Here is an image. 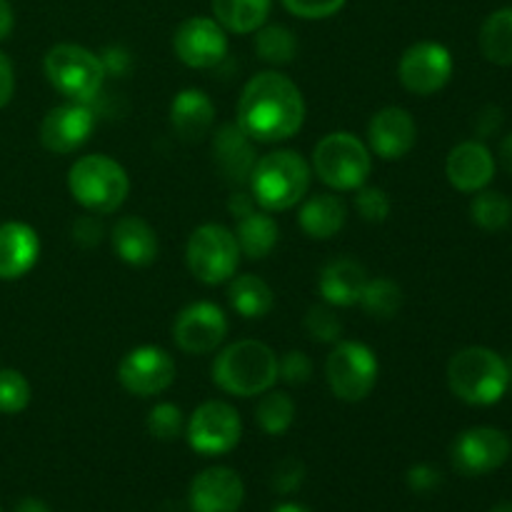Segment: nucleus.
Instances as JSON below:
<instances>
[{
  "label": "nucleus",
  "mask_w": 512,
  "mask_h": 512,
  "mask_svg": "<svg viewBox=\"0 0 512 512\" xmlns=\"http://www.w3.org/2000/svg\"><path fill=\"white\" fill-rule=\"evenodd\" d=\"M43 70L48 83L70 103L90 105L103 90L105 68L100 55L75 43H58L45 53Z\"/></svg>",
  "instance_id": "423d86ee"
},
{
  "label": "nucleus",
  "mask_w": 512,
  "mask_h": 512,
  "mask_svg": "<svg viewBox=\"0 0 512 512\" xmlns=\"http://www.w3.org/2000/svg\"><path fill=\"white\" fill-rule=\"evenodd\" d=\"M0 512H3V510H0Z\"/></svg>",
  "instance_id": "864d4df0"
},
{
  "label": "nucleus",
  "mask_w": 512,
  "mask_h": 512,
  "mask_svg": "<svg viewBox=\"0 0 512 512\" xmlns=\"http://www.w3.org/2000/svg\"><path fill=\"white\" fill-rule=\"evenodd\" d=\"M170 125L183 143H200L215 125L213 100L205 90H180L170 103Z\"/></svg>",
  "instance_id": "412c9836"
},
{
  "label": "nucleus",
  "mask_w": 512,
  "mask_h": 512,
  "mask_svg": "<svg viewBox=\"0 0 512 512\" xmlns=\"http://www.w3.org/2000/svg\"><path fill=\"white\" fill-rule=\"evenodd\" d=\"M315 175L333 190H358L368 183L373 158L370 148L353 133H330L313 150Z\"/></svg>",
  "instance_id": "0eeeda50"
},
{
  "label": "nucleus",
  "mask_w": 512,
  "mask_h": 512,
  "mask_svg": "<svg viewBox=\"0 0 512 512\" xmlns=\"http://www.w3.org/2000/svg\"><path fill=\"white\" fill-rule=\"evenodd\" d=\"M95 128V113L85 103H68L48 110L40 123V143L48 153L68 155L88 143Z\"/></svg>",
  "instance_id": "dca6fc26"
},
{
  "label": "nucleus",
  "mask_w": 512,
  "mask_h": 512,
  "mask_svg": "<svg viewBox=\"0 0 512 512\" xmlns=\"http://www.w3.org/2000/svg\"><path fill=\"white\" fill-rule=\"evenodd\" d=\"M270 512H313V510L305 508V505H300V503H280V505H275Z\"/></svg>",
  "instance_id": "3c124183"
},
{
  "label": "nucleus",
  "mask_w": 512,
  "mask_h": 512,
  "mask_svg": "<svg viewBox=\"0 0 512 512\" xmlns=\"http://www.w3.org/2000/svg\"><path fill=\"white\" fill-rule=\"evenodd\" d=\"M273 0H213V15L223 30L248 35L268 23Z\"/></svg>",
  "instance_id": "bb28decb"
},
{
  "label": "nucleus",
  "mask_w": 512,
  "mask_h": 512,
  "mask_svg": "<svg viewBox=\"0 0 512 512\" xmlns=\"http://www.w3.org/2000/svg\"><path fill=\"white\" fill-rule=\"evenodd\" d=\"M13 93H15V70H13V63H10L8 55L0 53V108H5V105L10 103Z\"/></svg>",
  "instance_id": "a18cd8bd"
},
{
  "label": "nucleus",
  "mask_w": 512,
  "mask_h": 512,
  "mask_svg": "<svg viewBox=\"0 0 512 512\" xmlns=\"http://www.w3.org/2000/svg\"><path fill=\"white\" fill-rule=\"evenodd\" d=\"M398 78L415 95H435L453 78V55L435 40L410 45L398 63Z\"/></svg>",
  "instance_id": "9b49d317"
},
{
  "label": "nucleus",
  "mask_w": 512,
  "mask_h": 512,
  "mask_svg": "<svg viewBox=\"0 0 512 512\" xmlns=\"http://www.w3.org/2000/svg\"><path fill=\"white\" fill-rule=\"evenodd\" d=\"M490 512H512V503H500V505H495L493 510Z\"/></svg>",
  "instance_id": "603ef678"
},
{
  "label": "nucleus",
  "mask_w": 512,
  "mask_h": 512,
  "mask_svg": "<svg viewBox=\"0 0 512 512\" xmlns=\"http://www.w3.org/2000/svg\"><path fill=\"white\" fill-rule=\"evenodd\" d=\"M310 170L308 160L295 150H275L263 155L250 173V193L255 203L268 213H280L298 205L308 195Z\"/></svg>",
  "instance_id": "20e7f679"
},
{
  "label": "nucleus",
  "mask_w": 512,
  "mask_h": 512,
  "mask_svg": "<svg viewBox=\"0 0 512 512\" xmlns=\"http://www.w3.org/2000/svg\"><path fill=\"white\" fill-rule=\"evenodd\" d=\"M278 380V355L260 340H238L220 350L213 363V383L235 398L268 393Z\"/></svg>",
  "instance_id": "7ed1b4c3"
},
{
  "label": "nucleus",
  "mask_w": 512,
  "mask_h": 512,
  "mask_svg": "<svg viewBox=\"0 0 512 512\" xmlns=\"http://www.w3.org/2000/svg\"><path fill=\"white\" fill-rule=\"evenodd\" d=\"M285 10L303 20H323L343 10L348 0H280Z\"/></svg>",
  "instance_id": "58836bf2"
},
{
  "label": "nucleus",
  "mask_w": 512,
  "mask_h": 512,
  "mask_svg": "<svg viewBox=\"0 0 512 512\" xmlns=\"http://www.w3.org/2000/svg\"><path fill=\"white\" fill-rule=\"evenodd\" d=\"M255 420L268 435L288 433L290 425L295 423V403L283 390H273L260 395L258 408H255Z\"/></svg>",
  "instance_id": "2f4dec72"
},
{
  "label": "nucleus",
  "mask_w": 512,
  "mask_h": 512,
  "mask_svg": "<svg viewBox=\"0 0 512 512\" xmlns=\"http://www.w3.org/2000/svg\"><path fill=\"white\" fill-rule=\"evenodd\" d=\"M100 63H103L105 75H125L130 68V55L123 48H105Z\"/></svg>",
  "instance_id": "c03bdc74"
},
{
  "label": "nucleus",
  "mask_w": 512,
  "mask_h": 512,
  "mask_svg": "<svg viewBox=\"0 0 512 512\" xmlns=\"http://www.w3.org/2000/svg\"><path fill=\"white\" fill-rule=\"evenodd\" d=\"M185 263L195 280L205 285H220L238 270L240 248L233 230L220 223H205L193 230L185 245Z\"/></svg>",
  "instance_id": "6e6552de"
},
{
  "label": "nucleus",
  "mask_w": 512,
  "mask_h": 512,
  "mask_svg": "<svg viewBox=\"0 0 512 512\" xmlns=\"http://www.w3.org/2000/svg\"><path fill=\"white\" fill-rule=\"evenodd\" d=\"M313 375V363L303 350H290L278 358V378L288 385H305Z\"/></svg>",
  "instance_id": "4c0bfd02"
},
{
  "label": "nucleus",
  "mask_w": 512,
  "mask_h": 512,
  "mask_svg": "<svg viewBox=\"0 0 512 512\" xmlns=\"http://www.w3.org/2000/svg\"><path fill=\"white\" fill-rule=\"evenodd\" d=\"M255 53L263 63L288 65L298 55V38L290 28L275 23L255 30Z\"/></svg>",
  "instance_id": "c756f323"
},
{
  "label": "nucleus",
  "mask_w": 512,
  "mask_h": 512,
  "mask_svg": "<svg viewBox=\"0 0 512 512\" xmlns=\"http://www.w3.org/2000/svg\"><path fill=\"white\" fill-rule=\"evenodd\" d=\"M358 303L370 318L390 320L403 308V288L390 278L368 280Z\"/></svg>",
  "instance_id": "7c9ffc66"
},
{
  "label": "nucleus",
  "mask_w": 512,
  "mask_h": 512,
  "mask_svg": "<svg viewBox=\"0 0 512 512\" xmlns=\"http://www.w3.org/2000/svg\"><path fill=\"white\" fill-rule=\"evenodd\" d=\"M470 218L480 230L488 233H498V230L508 228L512 220V203L498 190H480L475 193L473 203H470Z\"/></svg>",
  "instance_id": "473e14b6"
},
{
  "label": "nucleus",
  "mask_w": 512,
  "mask_h": 512,
  "mask_svg": "<svg viewBox=\"0 0 512 512\" xmlns=\"http://www.w3.org/2000/svg\"><path fill=\"white\" fill-rule=\"evenodd\" d=\"M445 175L460 193H480L495 178V158L480 140H465L450 150L445 160Z\"/></svg>",
  "instance_id": "6ab92c4d"
},
{
  "label": "nucleus",
  "mask_w": 512,
  "mask_h": 512,
  "mask_svg": "<svg viewBox=\"0 0 512 512\" xmlns=\"http://www.w3.org/2000/svg\"><path fill=\"white\" fill-rule=\"evenodd\" d=\"M512 453V443L508 435L498 428H470L455 438L450 448L455 470L468 478L488 475L493 470L503 468Z\"/></svg>",
  "instance_id": "ddd939ff"
},
{
  "label": "nucleus",
  "mask_w": 512,
  "mask_h": 512,
  "mask_svg": "<svg viewBox=\"0 0 512 512\" xmlns=\"http://www.w3.org/2000/svg\"><path fill=\"white\" fill-rule=\"evenodd\" d=\"M500 163L508 173H512V133L505 135L503 143H500Z\"/></svg>",
  "instance_id": "8fccbe9b"
},
{
  "label": "nucleus",
  "mask_w": 512,
  "mask_h": 512,
  "mask_svg": "<svg viewBox=\"0 0 512 512\" xmlns=\"http://www.w3.org/2000/svg\"><path fill=\"white\" fill-rule=\"evenodd\" d=\"M345 220H348V208L333 193H315L300 208V228L315 240L335 238L345 228Z\"/></svg>",
  "instance_id": "393cba45"
},
{
  "label": "nucleus",
  "mask_w": 512,
  "mask_h": 512,
  "mask_svg": "<svg viewBox=\"0 0 512 512\" xmlns=\"http://www.w3.org/2000/svg\"><path fill=\"white\" fill-rule=\"evenodd\" d=\"M278 238H280V228L268 210H263V213L253 210V213L238 218L235 240H238L240 255H245V258L250 260L268 258V255L273 253L275 245H278Z\"/></svg>",
  "instance_id": "a878e982"
},
{
  "label": "nucleus",
  "mask_w": 512,
  "mask_h": 512,
  "mask_svg": "<svg viewBox=\"0 0 512 512\" xmlns=\"http://www.w3.org/2000/svg\"><path fill=\"white\" fill-rule=\"evenodd\" d=\"M110 240H113L115 255L133 268H145L158 258V235L150 228V223H145L138 215L120 218L110 230Z\"/></svg>",
  "instance_id": "5701e85b"
},
{
  "label": "nucleus",
  "mask_w": 512,
  "mask_h": 512,
  "mask_svg": "<svg viewBox=\"0 0 512 512\" xmlns=\"http://www.w3.org/2000/svg\"><path fill=\"white\" fill-rule=\"evenodd\" d=\"M245 500V485L235 470L208 468L195 475L188 490L193 512H238Z\"/></svg>",
  "instance_id": "a211bd4d"
},
{
  "label": "nucleus",
  "mask_w": 512,
  "mask_h": 512,
  "mask_svg": "<svg viewBox=\"0 0 512 512\" xmlns=\"http://www.w3.org/2000/svg\"><path fill=\"white\" fill-rule=\"evenodd\" d=\"M213 160L228 183L243 188V185H248L250 173L258 163L255 140L238 123L220 125L213 138Z\"/></svg>",
  "instance_id": "aec40b11"
},
{
  "label": "nucleus",
  "mask_w": 512,
  "mask_h": 512,
  "mask_svg": "<svg viewBox=\"0 0 512 512\" xmlns=\"http://www.w3.org/2000/svg\"><path fill=\"white\" fill-rule=\"evenodd\" d=\"M13 25H15L13 5H10L8 0H0V40H5L10 33H13Z\"/></svg>",
  "instance_id": "de8ad7c7"
},
{
  "label": "nucleus",
  "mask_w": 512,
  "mask_h": 512,
  "mask_svg": "<svg viewBox=\"0 0 512 512\" xmlns=\"http://www.w3.org/2000/svg\"><path fill=\"white\" fill-rule=\"evenodd\" d=\"M13 512H50V508L43 503V500L25 498V500H20L18 505H15Z\"/></svg>",
  "instance_id": "09e8293b"
},
{
  "label": "nucleus",
  "mask_w": 512,
  "mask_h": 512,
  "mask_svg": "<svg viewBox=\"0 0 512 512\" xmlns=\"http://www.w3.org/2000/svg\"><path fill=\"white\" fill-rule=\"evenodd\" d=\"M368 270L353 258H335L323 268L318 280L320 295L333 308H350L363 295L368 283Z\"/></svg>",
  "instance_id": "b1692460"
},
{
  "label": "nucleus",
  "mask_w": 512,
  "mask_h": 512,
  "mask_svg": "<svg viewBox=\"0 0 512 512\" xmlns=\"http://www.w3.org/2000/svg\"><path fill=\"white\" fill-rule=\"evenodd\" d=\"M500 125H503V110L498 105H485L478 118H475V133L480 138H490V135L498 133Z\"/></svg>",
  "instance_id": "37998d69"
},
{
  "label": "nucleus",
  "mask_w": 512,
  "mask_h": 512,
  "mask_svg": "<svg viewBox=\"0 0 512 512\" xmlns=\"http://www.w3.org/2000/svg\"><path fill=\"white\" fill-rule=\"evenodd\" d=\"M148 433L160 443H173L185 433L183 410L175 403H158L148 413Z\"/></svg>",
  "instance_id": "f704fd0d"
},
{
  "label": "nucleus",
  "mask_w": 512,
  "mask_h": 512,
  "mask_svg": "<svg viewBox=\"0 0 512 512\" xmlns=\"http://www.w3.org/2000/svg\"><path fill=\"white\" fill-rule=\"evenodd\" d=\"M103 233L105 230L100 225V220L95 218V213L83 215V218H78L73 223V240L80 248H93V245H98L103 240Z\"/></svg>",
  "instance_id": "79ce46f5"
},
{
  "label": "nucleus",
  "mask_w": 512,
  "mask_h": 512,
  "mask_svg": "<svg viewBox=\"0 0 512 512\" xmlns=\"http://www.w3.org/2000/svg\"><path fill=\"white\" fill-rule=\"evenodd\" d=\"M255 205L258 203H255L253 193H245V190H235V193L228 198V210L233 218H243V215L253 213Z\"/></svg>",
  "instance_id": "49530a36"
},
{
  "label": "nucleus",
  "mask_w": 512,
  "mask_h": 512,
  "mask_svg": "<svg viewBox=\"0 0 512 512\" xmlns=\"http://www.w3.org/2000/svg\"><path fill=\"white\" fill-rule=\"evenodd\" d=\"M305 100L298 85L283 73L265 70L248 80L238 100L235 123L255 143H280L303 128Z\"/></svg>",
  "instance_id": "f257e3e1"
},
{
  "label": "nucleus",
  "mask_w": 512,
  "mask_h": 512,
  "mask_svg": "<svg viewBox=\"0 0 512 512\" xmlns=\"http://www.w3.org/2000/svg\"><path fill=\"white\" fill-rule=\"evenodd\" d=\"M305 333L310 335V340L315 343H338L340 335H343V323L335 315L333 305H313V308L305 313Z\"/></svg>",
  "instance_id": "c9c22d12"
},
{
  "label": "nucleus",
  "mask_w": 512,
  "mask_h": 512,
  "mask_svg": "<svg viewBox=\"0 0 512 512\" xmlns=\"http://www.w3.org/2000/svg\"><path fill=\"white\" fill-rule=\"evenodd\" d=\"M480 53L493 65H512V8H500L480 28Z\"/></svg>",
  "instance_id": "c85d7f7f"
},
{
  "label": "nucleus",
  "mask_w": 512,
  "mask_h": 512,
  "mask_svg": "<svg viewBox=\"0 0 512 512\" xmlns=\"http://www.w3.org/2000/svg\"><path fill=\"white\" fill-rule=\"evenodd\" d=\"M228 338V318L215 303L200 300L180 310L173 325V340L183 353L205 355L213 353Z\"/></svg>",
  "instance_id": "2eb2a0df"
},
{
  "label": "nucleus",
  "mask_w": 512,
  "mask_h": 512,
  "mask_svg": "<svg viewBox=\"0 0 512 512\" xmlns=\"http://www.w3.org/2000/svg\"><path fill=\"white\" fill-rule=\"evenodd\" d=\"M118 380L130 395L153 398L175 383V360L158 345L133 348L118 365Z\"/></svg>",
  "instance_id": "f8f14e48"
},
{
  "label": "nucleus",
  "mask_w": 512,
  "mask_h": 512,
  "mask_svg": "<svg viewBox=\"0 0 512 512\" xmlns=\"http://www.w3.org/2000/svg\"><path fill=\"white\" fill-rule=\"evenodd\" d=\"M30 383L20 370H0V413L18 415L30 405Z\"/></svg>",
  "instance_id": "72a5a7b5"
},
{
  "label": "nucleus",
  "mask_w": 512,
  "mask_h": 512,
  "mask_svg": "<svg viewBox=\"0 0 512 512\" xmlns=\"http://www.w3.org/2000/svg\"><path fill=\"white\" fill-rule=\"evenodd\" d=\"M305 480V465L298 458H285L278 463L273 473V490L280 495H288L298 490Z\"/></svg>",
  "instance_id": "ea45409f"
},
{
  "label": "nucleus",
  "mask_w": 512,
  "mask_h": 512,
  "mask_svg": "<svg viewBox=\"0 0 512 512\" xmlns=\"http://www.w3.org/2000/svg\"><path fill=\"white\" fill-rule=\"evenodd\" d=\"M450 393L475 408H488L503 400L510 388L508 360L495 350L473 345L463 348L448 363Z\"/></svg>",
  "instance_id": "f03ea898"
},
{
  "label": "nucleus",
  "mask_w": 512,
  "mask_h": 512,
  "mask_svg": "<svg viewBox=\"0 0 512 512\" xmlns=\"http://www.w3.org/2000/svg\"><path fill=\"white\" fill-rule=\"evenodd\" d=\"M355 210L365 223H385L390 215V198L383 188H373V185H360L355 190Z\"/></svg>",
  "instance_id": "e433bc0d"
},
{
  "label": "nucleus",
  "mask_w": 512,
  "mask_h": 512,
  "mask_svg": "<svg viewBox=\"0 0 512 512\" xmlns=\"http://www.w3.org/2000/svg\"><path fill=\"white\" fill-rule=\"evenodd\" d=\"M40 255V238L28 223H0V280H18L33 270Z\"/></svg>",
  "instance_id": "4be33fe9"
},
{
  "label": "nucleus",
  "mask_w": 512,
  "mask_h": 512,
  "mask_svg": "<svg viewBox=\"0 0 512 512\" xmlns=\"http://www.w3.org/2000/svg\"><path fill=\"white\" fill-rule=\"evenodd\" d=\"M173 50L188 68L208 70L228 55V35L215 18L195 15L175 28Z\"/></svg>",
  "instance_id": "4468645a"
},
{
  "label": "nucleus",
  "mask_w": 512,
  "mask_h": 512,
  "mask_svg": "<svg viewBox=\"0 0 512 512\" xmlns=\"http://www.w3.org/2000/svg\"><path fill=\"white\" fill-rule=\"evenodd\" d=\"M405 480H408V488L413 490V493L430 495L443 485V473H440L438 468H433V465L418 463L408 470Z\"/></svg>",
  "instance_id": "a19ab883"
},
{
  "label": "nucleus",
  "mask_w": 512,
  "mask_h": 512,
  "mask_svg": "<svg viewBox=\"0 0 512 512\" xmlns=\"http://www.w3.org/2000/svg\"><path fill=\"white\" fill-rule=\"evenodd\" d=\"M243 435V420L233 405L223 400H208L200 405L190 420L185 423V438L195 453L205 458L225 455L240 443Z\"/></svg>",
  "instance_id": "9d476101"
},
{
  "label": "nucleus",
  "mask_w": 512,
  "mask_h": 512,
  "mask_svg": "<svg viewBox=\"0 0 512 512\" xmlns=\"http://www.w3.org/2000/svg\"><path fill=\"white\" fill-rule=\"evenodd\" d=\"M378 358L358 340H338L325 363V378L338 400L360 403L378 385Z\"/></svg>",
  "instance_id": "1a4fd4ad"
},
{
  "label": "nucleus",
  "mask_w": 512,
  "mask_h": 512,
  "mask_svg": "<svg viewBox=\"0 0 512 512\" xmlns=\"http://www.w3.org/2000/svg\"><path fill=\"white\" fill-rule=\"evenodd\" d=\"M68 190L88 213L108 215L123 208L130 193V178L108 155H83L68 170Z\"/></svg>",
  "instance_id": "39448f33"
},
{
  "label": "nucleus",
  "mask_w": 512,
  "mask_h": 512,
  "mask_svg": "<svg viewBox=\"0 0 512 512\" xmlns=\"http://www.w3.org/2000/svg\"><path fill=\"white\" fill-rule=\"evenodd\" d=\"M418 125L405 108L390 105L378 110L368 123V148L383 160H400L415 148Z\"/></svg>",
  "instance_id": "f3484780"
},
{
  "label": "nucleus",
  "mask_w": 512,
  "mask_h": 512,
  "mask_svg": "<svg viewBox=\"0 0 512 512\" xmlns=\"http://www.w3.org/2000/svg\"><path fill=\"white\" fill-rule=\"evenodd\" d=\"M230 308L240 315V318H265L275 305V293L270 285L258 275H238L228 288Z\"/></svg>",
  "instance_id": "cd10ccee"
}]
</instances>
